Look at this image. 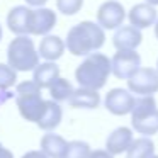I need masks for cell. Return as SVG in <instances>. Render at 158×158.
I'll return each instance as SVG.
<instances>
[{
	"label": "cell",
	"instance_id": "cell-1",
	"mask_svg": "<svg viewBox=\"0 0 158 158\" xmlns=\"http://www.w3.org/2000/svg\"><path fill=\"white\" fill-rule=\"evenodd\" d=\"M106 43V31L97 22L82 21L68 31L65 48L73 56H89L99 51Z\"/></svg>",
	"mask_w": 158,
	"mask_h": 158
},
{
	"label": "cell",
	"instance_id": "cell-2",
	"mask_svg": "<svg viewBox=\"0 0 158 158\" xmlns=\"http://www.w3.org/2000/svg\"><path fill=\"white\" fill-rule=\"evenodd\" d=\"M109 75H112L110 58L99 51L85 56V60L75 70V80L78 82V85L92 90H100L102 87H106Z\"/></svg>",
	"mask_w": 158,
	"mask_h": 158
},
{
	"label": "cell",
	"instance_id": "cell-3",
	"mask_svg": "<svg viewBox=\"0 0 158 158\" xmlns=\"http://www.w3.org/2000/svg\"><path fill=\"white\" fill-rule=\"evenodd\" d=\"M15 106L26 121L38 123L44 114L46 100L41 95V89L32 80H26L15 83Z\"/></svg>",
	"mask_w": 158,
	"mask_h": 158
},
{
	"label": "cell",
	"instance_id": "cell-4",
	"mask_svg": "<svg viewBox=\"0 0 158 158\" xmlns=\"http://www.w3.org/2000/svg\"><path fill=\"white\" fill-rule=\"evenodd\" d=\"M129 114L131 126L138 134L151 138L158 133V106L153 95L136 97Z\"/></svg>",
	"mask_w": 158,
	"mask_h": 158
},
{
	"label": "cell",
	"instance_id": "cell-5",
	"mask_svg": "<svg viewBox=\"0 0 158 158\" xmlns=\"http://www.w3.org/2000/svg\"><path fill=\"white\" fill-rule=\"evenodd\" d=\"M41 63L31 36H15L7 48V65L15 72H32Z\"/></svg>",
	"mask_w": 158,
	"mask_h": 158
},
{
	"label": "cell",
	"instance_id": "cell-6",
	"mask_svg": "<svg viewBox=\"0 0 158 158\" xmlns=\"http://www.w3.org/2000/svg\"><path fill=\"white\" fill-rule=\"evenodd\" d=\"M127 90L131 94L141 95H155L158 92V72L155 68L139 66L127 78Z\"/></svg>",
	"mask_w": 158,
	"mask_h": 158
},
{
	"label": "cell",
	"instance_id": "cell-7",
	"mask_svg": "<svg viewBox=\"0 0 158 158\" xmlns=\"http://www.w3.org/2000/svg\"><path fill=\"white\" fill-rule=\"evenodd\" d=\"M141 66V56L136 49H117L110 58V70L116 78L127 80Z\"/></svg>",
	"mask_w": 158,
	"mask_h": 158
},
{
	"label": "cell",
	"instance_id": "cell-8",
	"mask_svg": "<svg viewBox=\"0 0 158 158\" xmlns=\"http://www.w3.org/2000/svg\"><path fill=\"white\" fill-rule=\"evenodd\" d=\"M126 19V9L117 0H107L97 10V24L107 31V29H117L124 24Z\"/></svg>",
	"mask_w": 158,
	"mask_h": 158
},
{
	"label": "cell",
	"instance_id": "cell-9",
	"mask_svg": "<svg viewBox=\"0 0 158 158\" xmlns=\"http://www.w3.org/2000/svg\"><path fill=\"white\" fill-rule=\"evenodd\" d=\"M134 99V94H131L127 89H112L104 99V107L114 116H126L133 109Z\"/></svg>",
	"mask_w": 158,
	"mask_h": 158
},
{
	"label": "cell",
	"instance_id": "cell-10",
	"mask_svg": "<svg viewBox=\"0 0 158 158\" xmlns=\"http://www.w3.org/2000/svg\"><path fill=\"white\" fill-rule=\"evenodd\" d=\"M58 17L56 12L48 7H36L31 12V26L29 36H48L55 29Z\"/></svg>",
	"mask_w": 158,
	"mask_h": 158
},
{
	"label": "cell",
	"instance_id": "cell-11",
	"mask_svg": "<svg viewBox=\"0 0 158 158\" xmlns=\"http://www.w3.org/2000/svg\"><path fill=\"white\" fill-rule=\"evenodd\" d=\"M126 17L129 19L131 26H134L136 29L141 31V29L155 26V22H156V19H158V12H156V7L143 2V4L133 5L131 10L126 14Z\"/></svg>",
	"mask_w": 158,
	"mask_h": 158
},
{
	"label": "cell",
	"instance_id": "cell-12",
	"mask_svg": "<svg viewBox=\"0 0 158 158\" xmlns=\"http://www.w3.org/2000/svg\"><path fill=\"white\" fill-rule=\"evenodd\" d=\"M31 12L29 5H15L7 14V26L15 36H29L31 26Z\"/></svg>",
	"mask_w": 158,
	"mask_h": 158
},
{
	"label": "cell",
	"instance_id": "cell-13",
	"mask_svg": "<svg viewBox=\"0 0 158 158\" xmlns=\"http://www.w3.org/2000/svg\"><path fill=\"white\" fill-rule=\"evenodd\" d=\"M134 139V134H133V129L131 127H126V126H121L117 129H114L112 133L107 136L106 139V150L109 151L110 155H123L127 151L129 144L133 143Z\"/></svg>",
	"mask_w": 158,
	"mask_h": 158
},
{
	"label": "cell",
	"instance_id": "cell-14",
	"mask_svg": "<svg viewBox=\"0 0 158 158\" xmlns=\"http://www.w3.org/2000/svg\"><path fill=\"white\" fill-rule=\"evenodd\" d=\"M143 41V34L139 29H136L134 26H121L116 29L112 38V44L116 49H136Z\"/></svg>",
	"mask_w": 158,
	"mask_h": 158
},
{
	"label": "cell",
	"instance_id": "cell-15",
	"mask_svg": "<svg viewBox=\"0 0 158 158\" xmlns=\"http://www.w3.org/2000/svg\"><path fill=\"white\" fill-rule=\"evenodd\" d=\"M58 78H60V66L56 65V61L39 63V65L32 70V82H34L41 90L49 89Z\"/></svg>",
	"mask_w": 158,
	"mask_h": 158
},
{
	"label": "cell",
	"instance_id": "cell-16",
	"mask_svg": "<svg viewBox=\"0 0 158 158\" xmlns=\"http://www.w3.org/2000/svg\"><path fill=\"white\" fill-rule=\"evenodd\" d=\"M65 49H66L65 41L60 36L48 34V36H43L38 53H39V58H44L46 61H56L65 55Z\"/></svg>",
	"mask_w": 158,
	"mask_h": 158
},
{
	"label": "cell",
	"instance_id": "cell-17",
	"mask_svg": "<svg viewBox=\"0 0 158 158\" xmlns=\"http://www.w3.org/2000/svg\"><path fill=\"white\" fill-rule=\"evenodd\" d=\"M68 104L73 109H97L100 104L99 90L85 89V87L73 89V94L70 95Z\"/></svg>",
	"mask_w": 158,
	"mask_h": 158
},
{
	"label": "cell",
	"instance_id": "cell-18",
	"mask_svg": "<svg viewBox=\"0 0 158 158\" xmlns=\"http://www.w3.org/2000/svg\"><path fill=\"white\" fill-rule=\"evenodd\" d=\"M66 146H68V141L60 134H55L53 131L43 134L41 141H39V148L48 158H63Z\"/></svg>",
	"mask_w": 158,
	"mask_h": 158
},
{
	"label": "cell",
	"instance_id": "cell-19",
	"mask_svg": "<svg viewBox=\"0 0 158 158\" xmlns=\"http://www.w3.org/2000/svg\"><path fill=\"white\" fill-rule=\"evenodd\" d=\"M61 119H63V109L58 102L55 100H46V109H44V114L41 116V119L38 121V127L43 131H55L56 127L61 124Z\"/></svg>",
	"mask_w": 158,
	"mask_h": 158
},
{
	"label": "cell",
	"instance_id": "cell-20",
	"mask_svg": "<svg viewBox=\"0 0 158 158\" xmlns=\"http://www.w3.org/2000/svg\"><path fill=\"white\" fill-rule=\"evenodd\" d=\"M155 155V143L148 136L134 138L126 151V158H151Z\"/></svg>",
	"mask_w": 158,
	"mask_h": 158
},
{
	"label": "cell",
	"instance_id": "cell-21",
	"mask_svg": "<svg viewBox=\"0 0 158 158\" xmlns=\"http://www.w3.org/2000/svg\"><path fill=\"white\" fill-rule=\"evenodd\" d=\"M48 90H49V95H51V100L60 104V102H65V100L70 99V95L73 94V85L70 80L60 77Z\"/></svg>",
	"mask_w": 158,
	"mask_h": 158
},
{
	"label": "cell",
	"instance_id": "cell-22",
	"mask_svg": "<svg viewBox=\"0 0 158 158\" xmlns=\"http://www.w3.org/2000/svg\"><path fill=\"white\" fill-rule=\"evenodd\" d=\"M90 153H92V148H90L89 143L75 139V141H68V146H66L63 158H89Z\"/></svg>",
	"mask_w": 158,
	"mask_h": 158
},
{
	"label": "cell",
	"instance_id": "cell-23",
	"mask_svg": "<svg viewBox=\"0 0 158 158\" xmlns=\"http://www.w3.org/2000/svg\"><path fill=\"white\" fill-rule=\"evenodd\" d=\"M17 83V72L7 63H0V90H9Z\"/></svg>",
	"mask_w": 158,
	"mask_h": 158
},
{
	"label": "cell",
	"instance_id": "cell-24",
	"mask_svg": "<svg viewBox=\"0 0 158 158\" xmlns=\"http://www.w3.org/2000/svg\"><path fill=\"white\" fill-rule=\"evenodd\" d=\"M83 0H56V9L63 15H75L82 10Z\"/></svg>",
	"mask_w": 158,
	"mask_h": 158
},
{
	"label": "cell",
	"instance_id": "cell-25",
	"mask_svg": "<svg viewBox=\"0 0 158 158\" xmlns=\"http://www.w3.org/2000/svg\"><path fill=\"white\" fill-rule=\"evenodd\" d=\"M89 158H114V155H110L107 150H92Z\"/></svg>",
	"mask_w": 158,
	"mask_h": 158
},
{
	"label": "cell",
	"instance_id": "cell-26",
	"mask_svg": "<svg viewBox=\"0 0 158 158\" xmlns=\"http://www.w3.org/2000/svg\"><path fill=\"white\" fill-rule=\"evenodd\" d=\"M22 158H48V156H46L41 150H31V151L22 155Z\"/></svg>",
	"mask_w": 158,
	"mask_h": 158
},
{
	"label": "cell",
	"instance_id": "cell-27",
	"mask_svg": "<svg viewBox=\"0 0 158 158\" xmlns=\"http://www.w3.org/2000/svg\"><path fill=\"white\" fill-rule=\"evenodd\" d=\"M26 4L29 5V7H44L46 5V2H48V0H24Z\"/></svg>",
	"mask_w": 158,
	"mask_h": 158
},
{
	"label": "cell",
	"instance_id": "cell-28",
	"mask_svg": "<svg viewBox=\"0 0 158 158\" xmlns=\"http://www.w3.org/2000/svg\"><path fill=\"white\" fill-rule=\"evenodd\" d=\"M0 158H14V153L9 148H5L2 143H0Z\"/></svg>",
	"mask_w": 158,
	"mask_h": 158
},
{
	"label": "cell",
	"instance_id": "cell-29",
	"mask_svg": "<svg viewBox=\"0 0 158 158\" xmlns=\"http://www.w3.org/2000/svg\"><path fill=\"white\" fill-rule=\"evenodd\" d=\"M146 4H150V5H153V7H156L158 5V0H144Z\"/></svg>",
	"mask_w": 158,
	"mask_h": 158
},
{
	"label": "cell",
	"instance_id": "cell-30",
	"mask_svg": "<svg viewBox=\"0 0 158 158\" xmlns=\"http://www.w3.org/2000/svg\"><path fill=\"white\" fill-rule=\"evenodd\" d=\"M155 36H156V39H158V19H156V22H155Z\"/></svg>",
	"mask_w": 158,
	"mask_h": 158
},
{
	"label": "cell",
	"instance_id": "cell-31",
	"mask_svg": "<svg viewBox=\"0 0 158 158\" xmlns=\"http://www.w3.org/2000/svg\"><path fill=\"white\" fill-rule=\"evenodd\" d=\"M2 36H4V31H2V26H0V41H2Z\"/></svg>",
	"mask_w": 158,
	"mask_h": 158
},
{
	"label": "cell",
	"instance_id": "cell-32",
	"mask_svg": "<svg viewBox=\"0 0 158 158\" xmlns=\"http://www.w3.org/2000/svg\"><path fill=\"white\" fill-rule=\"evenodd\" d=\"M151 158H158V155H153V156H151Z\"/></svg>",
	"mask_w": 158,
	"mask_h": 158
},
{
	"label": "cell",
	"instance_id": "cell-33",
	"mask_svg": "<svg viewBox=\"0 0 158 158\" xmlns=\"http://www.w3.org/2000/svg\"><path fill=\"white\" fill-rule=\"evenodd\" d=\"M155 70H156V72H158V61H156V68H155Z\"/></svg>",
	"mask_w": 158,
	"mask_h": 158
}]
</instances>
